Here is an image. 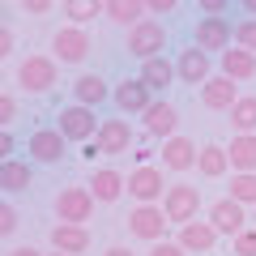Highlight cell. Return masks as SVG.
<instances>
[{
	"label": "cell",
	"instance_id": "1",
	"mask_svg": "<svg viewBox=\"0 0 256 256\" xmlns=\"http://www.w3.org/2000/svg\"><path fill=\"white\" fill-rule=\"evenodd\" d=\"M94 192H90V184H68V188H60L56 192V222H77V226H86V222L94 218Z\"/></svg>",
	"mask_w": 256,
	"mask_h": 256
},
{
	"label": "cell",
	"instance_id": "2",
	"mask_svg": "<svg viewBox=\"0 0 256 256\" xmlns=\"http://www.w3.org/2000/svg\"><path fill=\"white\" fill-rule=\"evenodd\" d=\"M56 128H60L68 141H82V146H90V141L98 137L102 120L94 116V107H86V102H68V107H60V116H56Z\"/></svg>",
	"mask_w": 256,
	"mask_h": 256
},
{
	"label": "cell",
	"instance_id": "3",
	"mask_svg": "<svg viewBox=\"0 0 256 256\" xmlns=\"http://www.w3.org/2000/svg\"><path fill=\"white\" fill-rule=\"evenodd\" d=\"M56 82H60V60L56 56H26L18 64V86L26 94H47Z\"/></svg>",
	"mask_w": 256,
	"mask_h": 256
},
{
	"label": "cell",
	"instance_id": "4",
	"mask_svg": "<svg viewBox=\"0 0 256 256\" xmlns=\"http://www.w3.org/2000/svg\"><path fill=\"white\" fill-rule=\"evenodd\" d=\"M64 154H68V137H64L56 124H52V128H34V132H30V141H26V158H30V162H38V166H60Z\"/></svg>",
	"mask_w": 256,
	"mask_h": 256
},
{
	"label": "cell",
	"instance_id": "5",
	"mask_svg": "<svg viewBox=\"0 0 256 256\" xmlns=\"http://www.w3.org/2000/svg\"><path fill=\"white\" fill-rule=\"evenodd\" d=\"M90 47H94L90 30H86V26H73V22L60 26V30L52 34V56H56L60 64H82L86 56H90Z\"/></svg>",
	"mask_w": 256,
	"mask_h": 256
},
{
	"label": "cell",
	"instance_id": "6",
	"mask_svg": "<svg viewBox=\"0 0 256 256\" xmlns=\"http://www.w3.org/2000/svg\"><path fill=\"white\" fill-rule=\"evenodd\" d=\"M166 226H171V218H166L162 205H137V210L128 214V235L146 239V244H162Z\"/></svg>",
	"mask_w": 256,
	"mask_h": 256
},
{
	"label": "cell",
	"instance_id": "7",
	"mask_svg": "<svg viewBox=\"0 0 256 256\" xmlns=\"http://www.w3.org/2000/svg\"><path fill=\"white\" fill-rule=\"evenodd\" d=\"M162 47H166V26L158 18H146L128 30V56H137V60H154V56H162Z\"/></svg>",
	"mask_w": 256,
	"mask_h": 256
},
{
	"label": "cell",
	"instance_id": "8",
	"mask_svg": "<svg viewBox=\"0 0 256 256\" xmlns=\"http://www.w3.org/2000/svg\"><path fill=\"white\" fill-rule=\"evenodd\" d=\"M166 188L171 184H162V166H132L128 171V196L137 205H162Z\"/></svg>",
	"mask_w": 256,
	"mask_h": 256
},
{
	"label": "cell",
	"instance_id": "9",
	"mask_svg": "<svg viewBox=\"0 0 256 256\" xmlns=\"http://www.w3.org/2000/svg\"><path fill=\"white\" fill-rule=\"evenodd\" d=\"M111 102H116L120 116H146L154 107V90L141 77H124L120 86H111Z\"/></svg>",
	"mask_w": 256,
	"mask_h": 256
},
{
	"label": "cell",
	"instance_id": "10",
	"mask_svg": "<svg viewBox=\"0 0 256 256\" xmlns=\"http://www.w3.org/2000/svg\"><path fill=\"white\" fill-rule=\"evenodd\" d=\"M162 210L175 226L184 222H196V210H201V188H192V184H171L162 196Z\"/></svg>",
	"mask_w": 256,
	"mask_h": 256
},
{
	"label": "cell",
	"instance_id": "11",
	"mask_svg": "<svg viewBox=\"0 0 256 256\" xmlns=\"http://www.w3.org/2000/svg\"><path fill=\"white\" fill-rule=\"evenodd\" d=\"M192 43L201 47V52H230V43H235V26H230V18H201L196 22V30H192Z\"/></svg>",
	"mask_w": 256,
	"mask_h": 256
},
{
	"label": "cell",
	"instance_id": "12",
	"mask_svg": "<svg viewBox=\"0 0 256 256\" xmlns=\"http://www.w3.org/2000/svg\"><path fill=\"white\" fill-rule=\"evenodd\" d=\"M205 218L218 226V235H230V239H235L244 226H252V218H248V205H239L235 196H218V201L210 205V214H205Z\"/></svg>",
	"mask_w": 256,
	"mask_h": 256
},
{
	"label": "cell",
	"instance_id": "13",
	"mask_svg": "<svg viewBox=\"0 0 256 256\" xmlns=\"http://www.w3.org/2000/svg\"><path fill=\"white\" fill-rule=\"evenodd\" d=\"M175 239L184 244V252H188V256H192V252H196V256H210L214 248H218L222 235H218V226H214L210 218H196V222H184Z\"/></svg>",
	"mask_w": 256,
	"mask_h": 256
},
{
	"label": "cell",
	"instance_id": "14",
	"mask_svg": "<svg viewBox=\"0 0 256 256\" xmlns=\"http://www.w3.org/2000/svg\"><path fill=\"white\" fill-rule=\"evenodd\" d=\"M175 73H180V82L184 86H205L210 82V52H201V47L192 43V47H184L180 56H175Z\"/></svg>",
	"mask_w": 256,
	"mask_h": 256
},
{
	"label": "cell",
	"instance_id": "15",
	"mask_svg": "<svg viewBox=\"0 0 256 256\" xmlns=\"http://www.w3.org/2000/svg\"><path fill=\"white\" fill-rule=\"evenodd\" d=\"M201 102H205V111H230L239 102V82L226 77V73L210 77V82L201 86Z\"/></svg>",
	"mask_w": 256,
	"mask_h": 256
},
{
	"label": "cell",
	"instance_id": "16",
	"mask_svg": "<svg viewBox=\"0 0 256 256\" xmlns=\"http://www.w3.org/2000/svg\"><path fill=\"white\" fill-rule=\"evenodd\" d=\"M196 158H201L196 141L180 137V132H175L171 141H162V171H175V175H184V171H192V166H196Z\"/></svg>",
	"mask_w": 256,
	"mask_h": 256
},
{
	"label": "cell",
	"instance_id": "17",
	"mask_svg": "<svg viewBox=\"0 0 256 256\" xmlns=\"http://www.w3.org/2000/svg\"><path fill=\"white\" fill-rule=\"evenodd\" d=\"M132 141L137 137H132V124H128V120H102L94 146H98V154H128Z\"/></svg>",
	"mask_w": 256,
	"mask_h": 256
},
{
	"label": "cell",
	"instance_id": "18",
	"mask_svg": "<svg viewBox=\"0 0 256 256\" xmlns=\"http://www.w3.org/2000/svg\"><path fill=\"white\" fill-rule=\"evenodd\" d=\"M124 188H128V175H120L116 166H98V171L90 175V192H94L98 205H116L120 196H124Z\"/></svg>",
	"mask_w": 256,
	"mask_h": 256
},
{
	"label": "cell",
	"instance_id": "19",
	"mask_svg": "<svg viewBox=\"0 0 256 256\" xmlns=\"http://www.w3.org/2000/svg\"><path fill=\"white\" fill-rule=\"evenodd\" d=\"M52 248L56 252H68V256H82V252H90V230L77 226V222H56L52 226Z\"/></svg>",
	"mask_w": 256,
	"mask_h": 256
},
{
	"label": "cell",
	"instance_id": "20",
	"mask_svg": "<svg viewBox=\"0 0 256 256\" xmlns=\"http://www.w3.org/2000/svg\"><path fill=\"white\" fill-rule=\"evenodd\" d=\"M141 82L150 86L154 94H162V90H171L175 82H180V73H175V60H166V56H154V60H141Z\"/></svg>",
	"mask_w": 256,
	"mask_h": 256
},
{
	"label": "cell",
	"instance_id": "21",
	"mask_svg": "<svg viewBox=\"0 0 256 256\" xmlns=\"http://www.w3.org/2000/svg\"><path fill=\"white\" fill-rule=\"evenodd\" d=\"M175 128H180V111L171 107V102H158L154 98V107L146 111V137H162V141H171L175 137Z\"/></svg>",
	"mask_w": 256,
	"mask_h": 256
},
{
	"label": "cell",
	"instance_id": "22",
	"mask_svg": "<svg viewBox=\"0 0 256 256\" xmlns=\"http://www.w3.org/2000/svg\"><path fill=\"white\" fill-rule=\"evenodd\" d=\"M230 154V175H244V171H256V132H235L226 146Z\"/></svg>",
	"mask_w": 256,
	"mask_h": 256
},
{
	"label": "cell",
	"instance_id": "23",
	"mask_svg": "<svg viewBox=\"0 0 256 256\" xmlns=\"http://www.w3.org/2000/svg\"><path fill=\"white\" fill-rule=\"evenodd\" d=\"M30 184H34L30 158H4V162H0V188L4 192H26Z\"/></svg>",
	"mask_w": 256,
	"mask_h": 256
},
{
	"label": "cell",
	"instance_id": "24",
	"mask_svg": "<svg viewBox=\"0 0 256 256\" xmlns=\"http://www.w3.org/2000/svg\"><path fill=\"white\" fill-rule=\"evenodd\" d=\"M218 64H222V73L235 77V82H252V77H256V52H248V47H230V52H222Z\"/></svg>",
	"mask_w": 256,
	"mask_h": 256
},
{
	"label": "cell",
	"instance_id": "25",
	"mask_svg": "<svg viewBox=\"0 0 256 256\" xmlns=\"http://www.w3.org/2000/svg\"><path fill=\"white\" fill-rule=\"evenodd\" d=\"M73 98H77V102H86V107H94V111H98L102 102L111 98V86L102 82L98 73H82V77L73 82Z\"/></svg>",
	"mask_w": 256,
	"mask_h": 256
},
{
	"label": "cell",
	"instance_id": "26",
	"mask_svg": "<svg viewBox=\"0 0 256 256\" xmlns=\"http://www.w3.org/2000/svg\"><path fill=\"white\" fill-rule=\"evenodd\" d=\"M146 0H107V18L116 22V26H124V30H132L137 22H146Z\"/></svg>",
	"mask_w": 256,
	"mask_h": 256
},
{
	"label": "cell",
	"instance_id": "27",
	"mask_svg": "<svg viewBox=\"0 0 256 256\" xmlns=\"http://www.w3.org/2000/svg\"><path fill=\"white\" fill-rule=\"evenodd\" d=\"M196 171H201L205 180H222V175L230 171V154H226V146H201Z\"/></svg>",
	"mask_w": 256,
	"mask_h": 256
},
{
	"label": "cell",
	"instance_id": "28",
	"mask_svg": "<svg viewBox=\"0 0 256 256\" xmlns=\"http://www.w3.org/2000/svg\"><path fill=\"white\" fill-rule=\"evenodd\" d=\"M64 18L73 26H86L94 18H107V0H64Z\"/></svg>",
	"mask_w": 256,
	"mask_h": 256
},
{
	"label": "cell",
	"instance_id": "29",
	"mask_svg": "<svg viewBox=\"0 0 256 256\" xmlns=\"http://www.w3.org/2000/svg\"><path fill=\"white\" fill-rule=\"evenodd\" d=\"M230 128L235 132H256V98L252 94H239V102L230 107Z\"/></svg>",
	"mask_w": 256,
	"mask_h": 256
},
{
	"label": "cell",
	"instance_id": "30",
	"mask_svg": "<svg viewBox=\"0 0 256 256\" xmlns=\"http://www.w3.org/2000/svg\"><path fill=\"white\" fill-rule=\"evenodd\" d=\"M226 196H235L239 205H248V210H256V171L230 175V192H226Z\"/></svg>",
	"mask_w": 256,
	"mask_h": 256
},
{
	"label": "cell",
	"instance_id": "31",
	"mask_svg": "<svg viewBox=\"0 0 256 256\" xmlns=\"http://www.w3.org/2000/svg\"><path fill=\"white\" fill-rule=\"evenodd\" d=\"M230 256H256V226H244L230 239Z\"/></svg>",
	"mask_w": 256,
	"mask_h": 256
},
{
	"label": "cell",
	"instance_id": "32",
	"mask_svg": "<svg viewBox=\"0 0 256 256\" xmlns=\"http://www.w3.org/2000/svg\"><path fill=\"white\" fill-rule=\"evenodd\" d=\"M235 47H248V52H256V18L235 22Z\"/></svg>",
	"mask_w": 256,
	"mask_h": 256
},
{
	"label": "cell",
	"instance_id": "33",
	"mask_svg": "<svg viewBox=\"0 0 256 256\" xmlns=\"http://www.w3.org/2000/svg\"><path fill=\"white\" fill-rule=\"evenodd\" d=\"M146 256H188V252H184L180 239H162V244H150V252H146Z\"/></svg>",
	"mask_w": 256,
	"mask_h": 256
},
{
	"label": "cell",
	"instance_id": "34",
	"mask_svg": "<svg viewBox=\"0 0 256 256\" xmlns=\"http://www.w3.org/2000/svg\"><path fill=\"white\" fill-rule=\"evenodd\" d=\"M196 9H201L205 18H226V13H230V0H196Z\"/></svg>",
	"mask_w": 256,
	"mask_h": 256
},
{
	"label": "cell",
	"instance_id": "35",
	"mask_svg": "<svg viewBox=\"0 0 256 256\" xmlns=\"http://www.w3.org/2000/svg\"><path fill=\"white\" fill-rule=\"evenodd\" d=\"M13 120H18V98L4 90L0 94V124H13Z\"/></svg>",
	"mask_w": 256,
	"mask_h": 256
},
{
	"label": "cell",
	"instance_id": "36",
	"mask_svg": "<svg viewBox=\"0 0 256 256\" xmlns=\"http://www.w3.org/2000/svg\"><path fill=\"white\" fill-rule=\"evenodd\" d=\"M18 210H13V205H4V210H0V235H13V230H18Z\"/></svg>",
	"mask_w": 256,
	"mask_h": 256
},
{
	"label": "cell",
	"instance_id": "37",
	"mask_svg": "<svg viewBox=\"0 0 256 256\" xmlns=\"http://www.w3.org/2000/svg\"><path fill=\"white\" fill-rule=\"evenodd\" d=\"M22 9H26L30 18H43V13L56 9V0H22Z\"/></svg>",
	"mask_w": 256,
	"mask_h": 256
},
{
	"label": "cell",
	"instance_id": "38",
	"mask_svg": "<svg viewBox=\"0 0 256 256\" xmlns=\"http://www.w3.org/2000/svg\"><path fill=\"white\" fill-rule=\"evenodd\" d=\"M175 4H180V0H146V9H150V13H158V18H162V13H171Z\"/></svg>",
	"mask_w": 256,
	"mask_h": 256
},
{
	"label": "cell",
	"instance_id": "39",
	"mask_svg": "<svg viewBox=\"0 0 256 256\" xmlns=\"http://www.w3.org/2000/svg\"><path fill=\"white\" fill-rule=\"evenodd\" d=\"M13 47H18V38H13V30L4 26L0 30V56H13Z\"/></svg>",
	"mask_w": 256,
	"mask_h": 256
},
{
	"label": "cell",
	"instance_id": "40",
	"mask_svg": "<svg viewBox=\"0 0 256 256\" xmlns=\"http://www.w3.org/2000/svg\"><path fill=\"white\" fill-rule=\"evenodd\" d=\"M150 158H154V150H150V146H137V150H132V162H137V166H150Z\"/></svg>",
	"mask_w": 256,
	"mask_h": 256
},
{
	"label": "cell",
	"instance_id": "41",
	"mask_svg": "<svg viewBox=\"0 0 256 256\" xmlns=\"http://www.w3.org/2000/svg\"><path fill=\"white\" fill-rule=\"evenodd\" d=\"M13 150H18V146H13V137L4 132V137H0V158H13Z\"/></svg>",
	"mask_w": 256,
	"mask_h": 256
},
{
	"label": "cell",
	"instance_id": "42",
	"mask_svg": "<svg viewBox=\"0 0 256 256\" xmlns=\"http://www.w3.org/2000/svg\"><path fill=\"white\" fill-rule=\"evenodd\" d=\"M239 4V13H244V18H256V0H235Z\"/></svg>",
	"mask_w": 256,
	"mask_h": 256
},
{
	"label": "cell",
	"instance_id": "43",
	"mask_svg": "<svg viewBox=\"0 0 256 256\" xmlns=\"http://www.w3.org/2000/svg\"><path fill=\"white\" fill-rule=\"evenodd\" d=\"M102 256H137V252H128L124 244H111V248H107V252H102Z\"/></svg>",
	"mask_w": 256,
	"mask_h": 256
},
{
	"label": "cell",
	"instance_id": "44",
	"mask_svg": "<svg viewBox=\"0 0 256 256\" xmlns=\"http://www.w3.org/2000/svg\"><path fill=\"white\" fill-rule=\"evenodd\" d=\"M9 256H43V252H38V248H13Z\"/></svg>",
	"mask_w": 256,
	"mask_h": 256
},
{
	"label": "cell",
	"instance_id": "45",
	"mask_svg": "<svg viewBox=\"0 0 256 256\" xmlns=\"http://www.w3.org/2000/svg\"><path fill=\"white\" fill-rule=\"evenodd\" d=\"M52 256H68V252H56V248H52Z\"/></svg>",
	"mask_w": 256,
	"mask_h": 256
},
{
	"label": "cell",
	"instance_id": "46",
	"mask_svg": "<svg viewBox=\"0 0 256 256\" xmlns=\"http://www.w3.org/2000/svg\"><path fill=\"white\" fill-rule=\"evenodd\" d=\"M252 226H256V210H252Z\"/></svg>",
	"mask_w": 256,
	"mask_h": 256
}]
</instances>
